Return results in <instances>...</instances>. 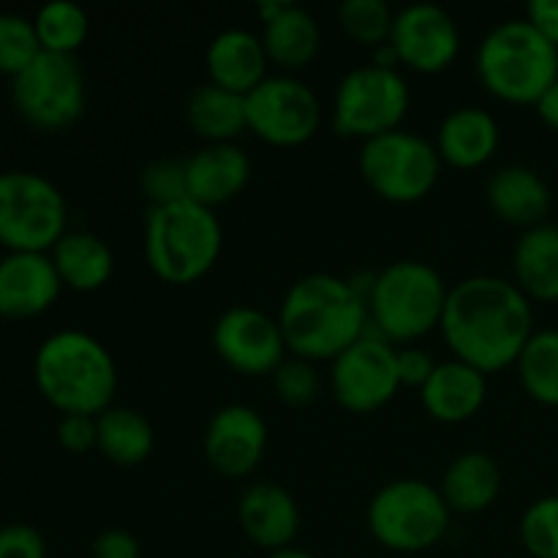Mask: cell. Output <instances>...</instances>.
I'll return each instance as SVG.
<instances>
[{
	"mask_svg": "<svg viewBox=\"0 0 558 558\" xmlns=\"http://www.w3.org/2000/svg\"><path fill=\"white\" fill-rule=\"evenodd\" d=\"M439 330L458 360L496 374L518 363L537 327L532 300L515 281L469 276L447 294Z\"/></svg>",
	"mask_w": 558,
	"mask_h": 558,
	"instance_id": "6da1fadb",
	"label": "cell"
},
{
	"mask_svg": "<svg viewBox=\"0 0 558 558\" xmlns=\"http://www.w3.org/2000/svg\"><path fill=\"white\" fill-rule=\"evenodd\" d=\"M278 325L294 357L311 363L336 360L368 332V300L357 292L352 278L308 272L283 294Z\"/></svg>",
	"mask_w": 558,
	"mask_h": 558,
	"instance_id": "7a4b0ae2",
	"label": "cell"
},
{
	"mask_svg": "<svg viewBox=\"0 0 558 558\" xmlns=\"http://www.w3.org/2000/svg\"><path fill=\"white\" fill-rule=\"evenodd\" d=\"M38 392L63 414L107 412L118 392V365L96 336L76 327L44 338L33 357Z\"/></svg>",
	"mask_w": 558,
	"mask_h": 558,
	"instance_id": "3957f363",
	"label": "cell"
},
{
	"mask_svg": "<svg viewBox=\"0 0 558 558\" xmlns=\"http://www.w3.org/2000/svg\"><path fill=\"white\" fill-rule=\"evenodd\" d=\"M474 65L490 96L510 104H537L558 80V47L526 16H515L485 33Z\"/></svg>",
	"mask_w": 558,
	"mask_h": 558,
	"instance_id": "277c9868",
	"label": "cell"
},
{
	"mask_svg": "<svg viewBox=\"0 0 558 558\" xmlns=\"http://www.w3.org/2000/svg\"><path fill=\"white\" fill-rule=\"evenodd\" d=\"M223 229L213 207L194 199L150 207L145 216V259L169 283H194L216 267Z\"/></svg>",
	"mask_w": 558,
	"mask_h": 558,
	"instance_id": "5b68a950",
	"label": "cell"
},
{
	"mask_svg": "<svg viewBox=\"0 0 558 558\" xmlns=\"http://www.w3.org/2000/svg\"><path fill=\"white\" fill-rule=\"evenodd\" d=\"M450 287L423 259H398L374 276L368 294L371 325L390 343H412L441 325Z\"/></svg>",
	"mask_w": 558,
	"mask_h": 558,
	"instance_id": "8992f818",
	"label": "cell"
},
{
	"mask_svg": "<svg viewBox=\"0 0 558 558\" xmlns=\"http://www.w3.org/2000/svg\"><path fill=\"white\" fill-rule=\"evenodd\" d=\"M452 510L434 483L398 477L381 485L368 501L365 523L381 548L396 554H423L441 543L450 529Z\"/></svg>",
	"mask_w": 558,
	"mask_h": 558,
	"instance_id": "52a82bcc",
	"label": "cell"
},
{
	"mask_svg": "<svg viewBox=\"0 0 558 558\" xmlns=\"http://www.w3.org/2000/svg\"><path fill=\"white\" fill-rule=\"evenodd\" d=\"M65 221V196L47 174L31 169L0 172V245L49 254L69 232Z\"/></svg>",
	"mask_w": 558,
	"mask_h": 558,
	"instance_id": "ba28073f",
	"label": "cell"
},
{
	"mask_svg": "<svg viewBox=\"0 0 558 558\" xmlns=\"http://www.w3.org/2000/svg\"><path fill=\"white\" fill-rule=\"evenodd\" d=\"M357 167L365 183L381 199L409 205L434 191L441 172V156L436 142L401 125L374 140H365L360 147Z\"/></svg>",
	"mask_w": 558,
	"mask_h": 558,
	"instance_id": "9c48e42d",
	"label": "cell"
},
{
	"mask_svg": "<svg viewBox=\"0 0 558 558\" xmlns=\"http://www.w3.org/2000/svg\"><path fill=\"white\" fill-rule=\"evenodd\" d=\"M412 104L407 76L387 65L363 63L341 76L332 96V129L341 136L374 140L401 129Z\"/></svg>",
	"mask_w": 558,
	"mask_h": 558,
	"instance_id": "30bf717a",
	"label": "cell"
},
{
	"mask_svg": "<svg viewBox=\"0 0 558 558\" xmlns=\"http://www.w3.org/2000/svg\"><path fill=\"white\" fill-rule=\"evenodd\" d=\"M87 87L76 54L44 52L11 80V104L33 129L60 131L85 112Z\"/></svg>",
	"mask_w": 558,
	"mask_h": 558,
	"instance_id": "8fae6325",
	"label": "cell"
},
{
	"mask_svg": "<svg viewBox=\"0 0 558 558\" xmlns=\"http://www.w3.org/2000/svg\"><path fill=\"white\" fill-rule=\"evenodd\" d=\"M245 120L267 145L294 147L319 131L322 101L308 82L294 74H276L245 96Z\"/></svg>",
	"mask_w": 558,
	"mask_h": 558,
	"instance_id": "7c38bea8",
	"label": "cell"
},
{
	"mask_svg": "<svg viewBox=\"0 0 558 558\" xmlns=\"http://www.w3.org/2000/svg\"><path fill=\"white\" fill-rule=\"evenodd\" d=\"M398 387V349L379 332H365L332 360L330 390L349 412H376L396 398Z\"/></svg>",
	"mask_w": 558,
	"mask_h": 558,
	"instance_id": "4fadbf2b",
	"label": "cell"
},
{
	"mask_svg": "<svg viewBox=\"0 0 558 558\" xmlns=\"http://www.w3.org/2000/svg\"><path fill=\"white\" fill-rule=\"evenodd\" d=\"M213 349L229 368L245 376H272L289 352L278 319L254 305H232L218 316Z\"/></svg>",
	"mask_w": 558,
	"mask_h": 558,
	"instance_id": "5bb4252c",
	"label": "cell"
},
{
	"mask_svg": "<svg viewBox=\"0 0 558 558\" xmlns=\"http://www.w3.org/2000/svg\"><path fill=\"white\" fill-rule=\"evenodd\" d=\"M390 44L401 65H409L420 74H436L445 71L461 52V31L456 16L445 5L409 3L396 11Z\"/></svg>",
	"mask_w": 558,
	"mask_h": 558,
	"instance_id": "9a60e30c",
	"label": "cell"
},
{
	"mask_svg": "<svg viewBox=\"0 0 558 558\" xmlns=\"http://www.w3.org/2000/svg\"><path fill=\"white\" fill-rule=\"evenodd\" d=\"M205 458L223 477H245L267 450V423L248 403H227L205 428Z\"/></svg>",
	"mask_w": 558,
	"mask_h": 558,
	"instance_id": "2e32d148",
	"label": "cell"
},
{
	"mask_svg": "<svg viewBox=\"0 0 558 558\" xmlns=\"http://www.w3.org/2000/svg\"><path fill=\"white\" fill-rule=\"evenodd\" d=\"M63 292L52 256L44 251H5L0 256V316L31 319Z\"/></svg>",
	"mask_w": 558,
	"mask_h": 558,
	"instance_id": "e0dca14e",
	"label": "cell"
},
{
	"mask_svg": "<svg viewBox=\"0 0 558 558\" xmlns=\"http://www.w3.org/2000/svg\"><path fill=\"white\" fill-rule=\"evenodd\" d=\"M238 521L245 537L262 550L292 548L300 534L298 499L276 483H251L238 501Z\"/></svg>",
	"mask_w": 558,
	"mask_h": 558,
	"instance_id": "ac0fdd59",
	"label": "cell"
},
{
	"mask_svg": "<svg viewBox=\"0 0 558 558\" xmlns=\"http://www.w3.org/2000/svg\"><path fill=\"white\" fill-rule=\"evenodd\" d=\"M189 199L216 210L234 199L251 180V158L234 142H205L185 158Z\"/></svg>",
	"mask_w": 558,
	"mask_h": 558,
	"instance_id": "d6986e66",
	"label": "cell"
},
{
	"mask_svg": "<svg viewBox=\"0 0 558 558\" xmlns=\"http://www.w3.org/2000/svg\"><path fill=\"white\" fill-rule=\"evenodd\" d=\"M485 199L501 221L526 232V229L548 221L550 207H554V191L537 169L526 167V163H507L488 178Z\"/></svg>",
	"mask_w": 558,
	"mask_h": 558,
	"instance_id": "ffe728a7",
	"label": "cell"
},
{
	"mask_svg": "<svg viewBox=\"0 0 558 558\" xmlns=\"http://www.w3.org/2000/svg\"><path fill=\"white\" fill-rule=\"evenodd\" d=\"M425 412L439 423H466L483 409L488 398V374L452 357L436 363L434 374L420 387Z\"/></svg>",
	"mask_w": 558,
	"mask_h": 558,
	"instance_id": "44dd1931",
	"label": "cell"
},
{
	"mask_svg": "<svg viewBox=\"0 0 558 558\" xmlns=\"http://www.w3.org/2000/svg\"><path fill=\"white\" fill-rule=\"evenodd\" d=\"M267 49L262 36L248 27H223L210 38L205 52V65L210 82L227 90L248 96L262 80H267Z\"/></svg>",
	"mask_w": 558,
	"mask_h": 558,
	"instance_id": "7402d4cb",
	"label": "cell"
},
{
	"mask_svg": "<svg viewBox=\"0 0 558 558\" xmlns=\"http://www.w3.org/2000/svg\"><path fill=\"white\" fill-rule=\"evenodd\" d=\"M501 142V125L494 112L483 107H458L445 114L436 131V150L441 161L458 169L483 167L494 158Z\"/></svg>",
	"mask_w": 558,
	"mask_h": 558,
	"instance_id": "603a6c76",
	"label": "cell"
},
{
	"mask_svg": "<svg viewBox=\"0 0 558 558\" xmlns=\"http://www.w3.org/2000/svg\"><path fill=\"white\" fill-rule=\"evenodd\" d=\"M447 507L461 515L483 512L499 499L501 466L494 456L483 450H466L450 461L439 485Z\"/></svg>",
	"mask_w": 558,
	"mask_h": 558,
	"instance_id": "cb8c5ba5",
	"label": "cell"
},
{
	"mask_svg": "<svg viewBox=\"0 0 558 558\" xmlns=\"http://www.w3.org/2000/svg\"><path fill=\"white\" fill-rule=\"evenodd\" d=\"M515 283L529 300H558V223H539L518 238L512 251Z\"/></svg>",
	"mask_w": 558,
	"mask_h": 558,
	"instance_id": "d4e9b609",
	"label": "cell"
},
{
	"mask_svg": "<svg viewBox=\"0 0 558 558\" xmlns=\"http://www.w3.org/2000/svg\"><path fill=\"white\" fill-rule=\"evenodd\" d=\"M262 41H265L267 58L281 65L287 74L300 71L316 58L322 47V31L316 16L298 3H283L272 20L262 22Z\"/></svg>",
	"mask_w": 558,
	"mask_h": 558,
	"instance_id": "484cf974",
	"label": "cell"
},
{
	"mask_svg": "<svg viewBox=\"0 0 558 558\" xmlns=\"http://www.w3.org/2000/svg\"><path fill=\"white\" fill-rule=\"evenodd\" d=\"M63 287L74 292H96L114 272V254L98 234L65 232L49 251Z\"/></svg>",
	"mask_w": 558,
	"mask_h": 558,
	"instance_id": "4316f807",
	"label": "cell"
},
{
	"mask_svg": "<svg viewBox=\"0 0 558 558\" xmlns=\"http://www.w3.org/2000/svg\"><path fill=\"white\" fill-rule=\"evenodd\" d=\"M185 120L205 142H234V136L248 129L245 96L205 82L185 98Z\"/></svg>",
	"mask_w": 558,
	"mask_h": 558,
	"instance_id": "83f0119b",
	"label": "cell"
},
{
	"mask_svg": "<svg viewBox=\"0 0 558 558\" xmlns=\"http://www.w3.org/2000/svg\"><path fill=\"white\" fill-rule=\"evenodd\" d=\"M101 456L118 466H140L153 456L156 430L150 420L129 407H109L96 417Z\"/></svg>",
	"mask_w": 558,
	"mask_h": 558,
	"instance_id": "f1b7e54d",
	"label": "cell"
},
{
	"mask_svg": "<svg viewBox=\"0 0 558 558\" xmlns=\"http://www.w3.org/2000/svg\"><path fill=\"white\" fill-rule=\"evenodd\" d=\"M523 390L545 407H558V327L534 330L515 363Z\"/></svg>",
	"mask_w": 558,
	"mask_h": 558,
	"instance_id": "f546056e",
	"label": "cell"
},
{
	"mask_svg": "<svg viewBox=\"0 0 558 558\" xmlns=\"http://www.w3.org/2000/svg\"><path fill=\"white\" fill-rule=\"evenodd\" d=\"M44 52L76 54L90 33V16L74 0H49L33 16Z\"/></svg>",
	"mask_w": 558,
	"mask_h": 558,
	"instance_id": "4dcf8cb0",
	"label": "cell"
},
{
	"mask_svg": "<svg viewBox=\"0 0 558 558\" xmlns=\"http://www.w3.org/2000/svg\"><path fill=\"white\" fill-rule=\"evenodd\" d=\"M338 22H341L347 36L376 49L390 41L396 11L390 9L387 0H343L338 5Z\"/></svg>",
	"mask_w": 558,
	"mask_h": 558,
	"instance_id": "1f68e13d",
	"label": "cell"
},
{
	"mask_svg": "<svg viewBox=\"0 0 558 558\" xmlns=\"http://www.w3.org/2000/svg\"><path fill=\"white\" fill-rule=\"evenodd\" d=\"M38 54H41V41L33 20L0 11V74L14 80Z\"/></svg>",
	"mask_w": 558,
	"mask_h": 558,
	"instance_id": "d6a6232c",
	"label": "cell"
},
{
	"mask_svg": "<svg viewBox=\"0 0 558 558\" xmlns=\"http://www.w3.org/2000/svg\"><path fill=\"white\" fill-rule=\"evenodd\" d=\"M523 548L534 558H558V496H543L523 510L518 523Z\"/></svg>",
	"mask_w": 558,
	"mask_h": 558,
	"instance_id": "836d02e7",
	"label": "cell"
},
{
	"mask_svg": "<svg viewBox=\"0 0 558 558\" xmlns=\"http://www.w3.org/2000/svg\"><path fill=\"white\" fill-rule=\"evenodd\" d=\"M140 189L150 202V207L189 199L185 158H156V161H150L142 169Z\"/></svg>",
	"mask_w": 558,
	"mask_h": 558,
	"instance_id": "e575fe53",
	"label": "cell"
},
{
	"mask_svg": "<svg viewBox=\"0 0 558 558\" xmlns=\"http://www.w3.org/2000/svg\"><path fill=\"white\" fill-rule=\"evenodd\" d=\"M272 387H276V396L289 407H308L319 398L322 376L311 360L287 357L272 374Z\"/></svg>",
	"mask_w": 558,
	"mask_h": 558,
	"instance_id": "d590c367",
	"label": "cell"
},
{
	"mask_svg": "<svg viewBox=\"0 0 558 558\" xmlns=\"http://www.w3.org/2000/svg\"><path fill=\"white\" fill-rule=\"evenodd\" d=\"M0 558H47V543L27 523H5L0 526Z\"/></svg>",
	"mask_w": 558,
	"mask_h": 558,
	"instance_id": "8d00e7d4",
	"label": "cell"
},
{
	"mask_svg": "<svg viewBox=\"0 0 558 558\" xmlns=\"http://www.w3.org/2000/svg\"><path fill=\"white\" fill-rule=\"evenodd\" d=\"M58 441L69 452H87L98 445V425L90 414H63L58 423Z\"/></svg>",
	"mask_w": 558,
	"mask_h": 558,
	"instance_id": "74e56055",
	"label": "cell"
},
{
	"mask_svg": "<svg viewBox=\"0 0 558 558\" xmlns=\"http://www.w3.org/2000/svg\"><path fill=\"white\" fill-rule=\"evenodd\" d=\"M90 558H142V545L125 529H107L93 539Z\"/></svg>",
	"mask_w": 558,
	"mask_h": 558,
	"instance_id": "f35d334b",
	"label": "cell"
},
{
	"mask_svg": "<svg viewBox=\"0 0 558 558\" xmlns=\"http://www.w3.org/2000/svg\"><path fill=\"white\" fill-rule=\"evenodd\" d=\"M436 360L434 354L425 352L420 347H403L398 349V376H401V385L423 387L428 381V376L434 374Z\"/></svg>",
	"mask_w": 558,
	"mask_h": 558,
	"instance_id": "ab89813d",
	"label": "cell"
},
{
	"mask_svg": "<svg viewBox=\"0 0 558 558\" xmlns=\"http://www.w3.org/2000/svg\"><path fill=\"white\" fill-rule=\"evenodd\" d=\"M526 20L558 47V0H532L526 5Z\"/></svg>",
	"mask_w": 558,
	"mask_h": 558,
	"instance_id": "60d3db41",
	"label": "cell"
},
{
	"mask_svg": "<svg viewBox=\"0 0 558 558\" xmlns=\"http://www.w3.org/2000/svg\"><path fill=\"white\" fill-rule=\"evenodd\" d=\"M534 109H537L539 120H543L545 125H550V129L558 131V80L543 93V96H539V101L534 104Z\"/></svg>",
	"mask_w": 558,
	"mask_h": 558,
	"instance_id": "b9f144b4",
	"label": "cell"
},
{
	"mask_svg": "<svg viewBox=\"0 0 558 558\" xmlns=\"http://www.w3.org/2000/svg\"><path fill=\"white\" fill-rule=\"evenodd\" d=\"M265 558H316L314 554H308V550L303 548H283V550H272V554H267Z\"/></svg>",
	"mask_w": 558,
	"mask_h": 558,
	"instance_id": "7bdbcfd3",
	"label": "cell"
}]
</instances>
